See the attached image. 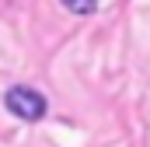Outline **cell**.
Masks as SVG:
<instances>
[{"label": "cell", "mask_w": 150, "mask_h": 147, "mask_svg": "<svg viewBox=\"0 0 150 147\" xmlns=\"http://www.w3.org/2000/svg\"><path fill=\"white\" fill-rule=\"evenodd\" d=\"M4 105L11 116H18V119H28V123H35L45 116V98L38 95L35 88H25V84H18V88H11L7 95H4Z\"/></svg>", "instance_id": "obj_1"}, {"label": "cell", "mask_w": 150, "mask_h": 147, "mask_svg": "<svg viewBox=\"0 0 150 147\" xmlns=\"http://www.w3.org/2000/svg\"><path fill=\"white\" fill-rule=\"evenodd\" d=\"M67 11H74V14H94L98 11V0H59Z\"/></svg>", "instance_id": "obj_2"}]
</instances>
